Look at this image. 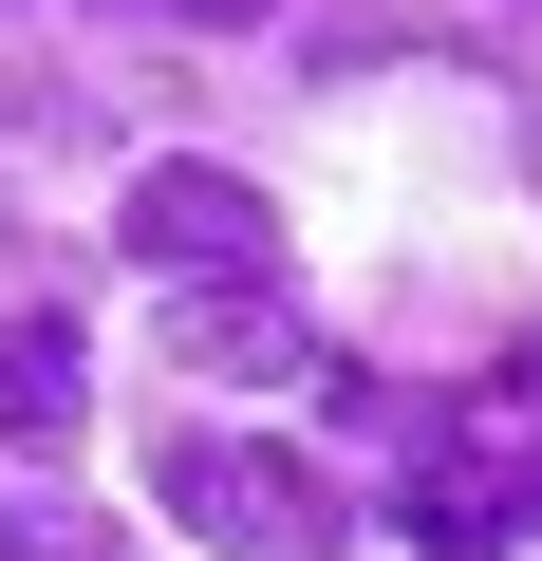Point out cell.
I'll return each mask as SVG.
<instances>
[{"label":"cell","mask_w":542,"mask_h":561,"mask_svg":"<svg viewBox=\"0 0 542 561\" xmlns=\"http://www.w3.org/2000/svg\"><path fill=\"white\" fill-rule=\"evenodd\" d=\"M150 337L187 356V375H300L319 337L281 319V280H169V300H150Z\"/></svg>","instance_id":"obj_4"},{"label":"cell","mask_w":542,"mask_h":561,"mask_svg":"<svg viewBox=\"0 0 542 561\" xmlns=\"http://www.w3.org/2000/svg\"><path fill=\"white\" fill-rule=\"evenodd\" d=\"M94 431V337L76 319H0V449H76Z\"/></svg>","instance_id":"obj_5"},{"label":"cell","mask_w":542,"mask_h":561,"mask_svg":"<svg viewBox=\"0 0 542 561\" xmlns=\"http://www.w3.org/2000/svg\"><path fill=\"white\" fill-rule=\"evenodd\" d=\"M393 524H412V561H505V542H542V449H430L393 486Z\"/></svg>","instance_id":"obj_3"},{"label":"cell","mask_w":542,"mask_h":561,"mask_svg":"<svg viewBox=\"0 0 542 561\" xmlns=\"http://www.w3.org/2000/svg\"><path fill=\"white\" fill-rule=\"evenodd\" d=\"M187 20H262V0H187Z\"/></svg>","instance_id":"obj_7"},{"label":"cell","mask_w":542,"mask_h":561,"mask_svg":"<svg viewBox=\"0 0 542 561\" xmlns=\"http://www.w3.org/2000/svg\"><path fill=\"white\" fill-rule=\"evenodd\" d=\"M0 561H113V542H94L76 505H0Z\"/></svg>","instance_id":"obj_6"},{"label":"cell","mask_w":542,"mask_h":561,"mask_svg":"<svg viewBox=\"0 0 542 561\" xmlns=\"http://www.w3.org/2000/svg\"><path fill=\"white\" fill-rule=\"evenodd\" d=\"M169 505L206 561H337V486L300 449H243V431H187L169 449Z\"/></svg>","instance_id":"obj_1"},{"label":"cell","mask_w":542,"mask_h":561,"mask_svg":"<svg viewBox=\"0 0 542 561\" xmlns=\"http://www.w3.org/2000/svg\"><path fill=\"white\" fill-rule=\"evenodd\" d=\"M131 262H169V280H262V262H281V206H262L243 169H206V150H150V169H131Z\"/></svg>","instance_id":"obj_2"}]
</instances>
